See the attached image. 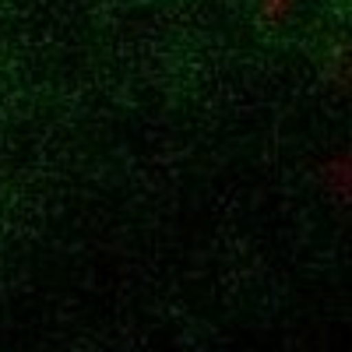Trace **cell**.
<instances>
[{"label":"cell","mask_w":352,"mask_h":352,"mask_svg":"<svg viewBox=\"0 0 352 352\" xmlns=\"http://www.w3.org/2000/svg\"><path fill=\"white\" fill-rule=\"evenodd\" d=\"M314 187L331 208L352 212V144L331 148L314 166Z\"/></svg>","instance_id":"obj_1"},{"label":"cell","mask_w":352,"mask_h":352,"mask_svg":"<svg viewBox=\"0 0 352 352\" xmlns=\"http://www.w3.org/2000/svg\"><path fill=\"white\" fill-rule=\"evenodd\" d=\"M320 85L331 96L352 102V36H338L320 56Z\"/></svg>","instance_id":"obj_2"},{"label":"cell","mask_w":352,"mask_h":352,"mask_svg":"<svg viewBox=\"0 0 352 352\" xmlns=\"http://www.w3.org/2000/svg\"><path fill=\"white\" fill-rule=\"evenodd\" d=\"M296 8H300V0H257V21L264 28H278L292 18Z\"/></svg>","instance_id":"obj_3"}]
</instances>
